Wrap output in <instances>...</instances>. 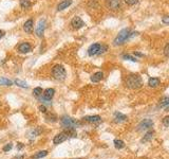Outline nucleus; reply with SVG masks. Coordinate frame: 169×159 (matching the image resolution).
I'll return each instance as SVG.
<instances>
[{"instance_id":"nucleus-14","label":"nucleus","mask_w":169,"mask_h":159,"mask_svg":"<svg viewBox=\"0 0 169 159\" xmlns=\"http://www.w3.org/2000/svg\"><path fill=\"white\" fill-rule=\"evenodd\" d=\"M104 78V73L101 71H98V72H95L94 74L91 76V81L93 83H98V82H101V80Z\"/></svg>"},{"instance_id":"nucleus-18","label":"nucleus","mask_w":169,"mask_h":159,"mask_svg":"<svg viewBox=\"0 0 169 159\" xmlns=\"http://www.w3.org/2000/svg\"><path fill=\"white\" fill-rule=\"evenodd\" d=\"M153 135H154V133H153L152 130H150V132H148V133L144 136V138L142 139V142H148V141H150V140L153 138Z\"/></svg>"},{"instance_id":"nucleus-37","label":"nucleus","mask_w":169,"mask_h":159,"mask_svg":"<svg viewBox=\"0 0 169 159\" xmlns=\"http://www.w3.org/2000/svg\"><path fill=\"white\" fill-rule=\"evenodd\" d=\"M14 159H23V155L22 156H17V157H15Z\"/></svg>"},{"instance_id":"nucleus-29","label":"nucleus","mask_w":169,"mask_h":159,"mask_svg":"<svg viewBox=\"0 0 169 159\" xmlns=\"http://www.w3.org/2000/svg\"><path fill=\"white\" fill-rule=\"evenodd\" d=\"M125 2L128 5H134V4H137L139 2V0H125Z\"/></svg>"},{"instance_id":"nucleus-4","label":"nucleus","mask_w":169,"mask_h":159,"mask_svg":"<svg viewBox=\"0 0 169 159\" xmlns=\"http://www.w3.org/2000/svg\"><path fill=\"white\" fill-rule=\"evenodd\" d=\"M80 124V122L77 120H75V119H72L70 117H62V120H60V125L62 127H65L66 130H68V128H76Z\"/></svg>"},{"instance_id":"nucleus-35","label":"nucleus","mask_w":169,"mask_h":159,"mask_svg":"<svg viewBox=\"0 0 169 159\" xmlns=\"http://www.w3.org/2000/svg\"><path fill=\"white\" fill-rule=\"evenodd\" d=\"M4 34H5V32H4L3 30H0V39H2V38H3Z\"/></svg>"},{"instance_id":"nucleus-6","label":"nucleus","mask_w":169,"mask_h":159,"mask_svg":"<svg viewBox=\"0 0 169 159\" xmlns=\"http://www.w3.org/2000/svg\"><path fill=\"white\" fill-rule=\"evenodd\" d=\"M70 26H71L72 29L79 30V29H81V28L84 26V20L81 19L80 17L75 16V17H73V18H72L71 23H70Z\"/></svg>"},{"instance_id":"nucleus-33","label":"nucleus","mask_w":169,"mask_h":159,"mask_svg":"<svg viewBox=\"0 0 169 159\" xmlns=\"http://www.w3.org/2000/svg\"><path fill=\"white\" fill-rule=\"evenodd\" d=\"M38 109L41 111V113H43V114H46V113H47V107L45 106V105H39Z\"/></svg>"},{"instance_id":"nucleus-5","label":"nucleus","mask_w":169,"mask_h":159,"mask_svg":"<svg viewBox=\"0 0 169 159\" xmlns=\"http://www.w3.org/2000/svg\"><path fill=\"white\" fill-rule=\"evenodd\" d=\"M46 29H47V20L45 19V18H41V19L38 21L37 27H36V29H35L36 36H37V37H42Z\"/></svg>"},{"instance_id":"nucleus-22","label":"nucleus","mask_w":169,"mask_h":159,"mask_svg":"<svg viewBox=\"0 0 169 159\" xmlns=\"http://www.w3.org/2000/svg\"><path fill=\"white\" fill-rule=\"evenodd\" d=\"M114 146H115L117 149H120L125 146V143H124V141H122V140L116 139V140H114Z\"/></svg>"},{"instance_id":"nucleus-19","label":"nucleus","mask_w":169,"mask_h":159,"mask_svg":"<svg viewBox=\"0 0 169 159\" xmlns=\"http://www.w3.org/2000/svg\"><path fill=\"white\" fill-rule=\"evenodd\" d=\"M0 85H2V86H12L13 82L11 81V80H9V78H0Z\"/></svg>"},{"instance_id":"nucleus-21","label":"nucleus","mask_w":169,"mask_h":159,"mask_svg":"<svg viewBox=\"0 0 169 159\" xmlns=\"http://www.w3.org/2000/svg\"><path fill=\"white\" fill-rule=\"evenodd\" d=\"M48 155V152L47 151H41V152H38L37 154L33 156V159H39V158H43V157H46Z\"/></svg>"},{"instance_id":"nucleus-7","label":"nucleus","mask_w":169,"mask_h":159,"mask_svg":"<svg viewBox=\"0 0 169 159\" xmlns=\"http://www.w3.org/2000/svg\"><path fill=\"white\" fill-rule=\"evenodd\" d=\"M106 5L109 10L117 11L122 5V2L120 0H106Z\"/></svg>"},{"instance_id":"nucleus-25","label":"nucleus","mask_w":169,"mask_h":159,"mask_svg":"<svg viewBox=\"0 0 169 159\" xmlns=\"http://www.w3.org/2000/svg\"><path fill=\"white\" fill-rule=\"evenodd\" d=\"M33 94L35 97H40L42 94V88L41 87H36L33 89Z\"/></svg>"},{"instance_id":"nucleus-10","label":"nucleus","mask_w":169,"mask_h":159,"mask_svg":"<svg viewBox=\"0 0 169 159\" xmlns=\"http://www.w3.org/2000/svg\"><path fill=\"white\" fill-rule=\"evenodd\" d=\"M23 30L28 34H32V32L34 31V20L33 19L26 20V23H23Z\"/></svg>"},{"instance_id":"nucleus-8","label":"nucleus","mask_w":169,"mask_h":159,"mask_svg":"<svg viewBox=\"0 0 169 159\" xmlns=\"http://www.w3.org/2000/svg\"><path fill=\"white\" fill-rule=\"evenodd\" d=\"M153 125V122L152 120H150V119H145L139 124V126H137V130H146L150 127H152Z\"/></svg>"},{"instance_id":"nucleus-32","label":"nucleus","mask_w":169,"mask_h":159,"mask_svg":"<svg viewBox=\"0 0 169 159\" xmlns=\"http://www.w3.org/2000/svg\"><path fill=\"white\" fill-rule=\"evenodd\" d=\"M12 147H13V145H12V143H9L7 145H5V146L3 147V151H4V152H9V151H11V149H12Z\"/></svg>"},{"instance_id":"nucleus-12","label":"nucleus","mask_w":169,"mask_h":159,"mask_svg":"<svg viewBox=\"0 0 169 159\" xmlns=\"http://www.w3.org/2000/svg\"><path fill=\"white\" fill-rule=\"evenodd\" d=\"M54 94H55V90L53 88H48L42 93V98L47 101H51L53 99V97H54Z\"/></svg>"},{"instance_id":"nucleus-9","label":"nucleus","mask_w":169,"mask_h":159,"mask_svg":"<svg viewBox=\"0 0 169 159\" xmlns=\"http://www.w3.org/2000/svg\"><path fill=\"white\" fill-rule=\"evenodd\" d=\"M18 51L20 53H22V54H26V53L32 51V46L30 45L29 42H21L18 46Z\"/></svg>"},{"instance_id":"nucleus-16","label":"nucleus","mask_w":169,"mask_h":159,"mask_svg":"<svg viewBox=\"0 0 169 159\" xmlns=\"http://www.w3.org/2000/svg\"><path fill=\"white\" fill-rule=\"evenodd\" d=\"M84 121L87 122H90V123H96V122H99L101 120V118L99 116H87V117L84 118Z\"/></svg>"},{"instance_id":"nucleus-11","label":"nucleus","mask_w":169,"mask_h":159,"mask_svg":"<svg viewBox=\"0 0 169 159\" xmlns=\"http://www.w3.org/2000/svg\"><path fill=\"white\" fill-rule=\"evenodd\" d=\"M99 49H101V44H98V42H95L93 45H91L89 47L88 49V54L90 56H94L96 54H98V51H99Z\"/></svg>"},{"instance_id":"nucleus-28","label":"nucleus","mask_w":169,"mask_h":159,"mask_svg":"<svg viewBox=\"0 0 169 159\" xmlns=\"http://www.w3.org/2000/svg\"><path fill=\"white\" fill-rule=\"evenodd\" d=\"M107 50H108V46L107 45H101V49H99V51H98V55H101V54L105 53Z\"/></svg>"},{"instance_id":"nucleus-3","label":"nucleus","mask_w":169,"mask_h":159,"mask_svg":"<svg viewBox=\"0 0 169 159\" xmlns=\"http://www.w3.org/2000/svg\"><path fill=\"white\" fill-rule=\"evenodd\" d=\"M142 85H143V80L140 75L131 74L126 78V86L130 89H137L142 87Z\"/></svg>"},{"instance_id":"nucleus-13","label":"nucleus","mask_w":169,"mask_h":159,"mask_svg":"<svg viewBox=\"0 0 169 159\" xmlns=\"http://www.w3.org/2000/svg\"><path fill=\"white\" fill-rule=\"evenodd\" d=\"M71 4H72V0H64L60 3H58V5H57V11L60 12V11L66 10V9H68Z\"/></svg>"},{"instance_id":"nucleus-30","label":"nucleus","mask_w":169,"mask_h":159,"mask_svg":"<svg viewBox=\"0 0 169 159\" xmlns=\"http://www.w3.org/2000/svg\"><path fill=\"white\" fill-rule=\"evenodd\" d=\"M163 124H164L166 127H169V116H167V117H165L163 119Z\"/></svg>"},{"instance_id":"nucleus-36","label":"nucleus","mask_w":169,"mask_h":159,"mask_svg":"<svg viewBox=\"0 0 169 159\" xmlns=\"http://www.w3.org/2000/svg\"><path fill=\"white\" fill-rule=\"evenodd\" d=\"M134 55H137V56H144V54H142V53H140V52H134Z\"/></svg>"},{"instance_id":"nucleus-23","label":"nucleus","mask_w":169,"mask_h":159,"mask_svg":"<svg viewBox=\"0 0 169 159\" xmlns=\"http://www.w3.org/2000/svg\"><path fill=\"white\" fill-rule=\"evenodd\" d=\"M15 84L17 85V86H19V87H22V88H28L29 86H28V84H26L24 81H20V80H15V82H14Z\"/></svg>"},{"instance_id":"nucleus-31","label":"nucleus","mask_w":169,"mask_h":159,"mask_svg":"<svg viewBox=\"0 0 169 159\" xmlns=\"http://www.w3.org/2000/svg\"><path fill=\"white\" fill-rule=\"evenodd\" d=\"M164 54H165L167 57H169V42L165 46V48H164Z\"/></svg>"},{"instance_id":"nucleus-2","label":"nucleus","mask_w":169,"mask_h":159,"mask_svg":"<svg viewBox=\"0 0 169 159\" xmlns=\"http://www.w3.org/2000/svg\"><path fill=\"white\" fill-rule=\"evenodd\" d=\"M51 75L53 78H55L57 81H65L67 78V71H66L65 67L60 64H56L51 69Z\"/></svg>"},{"instance_id":"nucleus-27","label":"nucleus","mask_w":169,"mask_h":159,"mask_svg":"<svg viewBox=\"0 0 169 159\" xmlns=\"http://www.w3.org/2000/svg\"><path fill=\"white\" fill-rule=\"evenodd\" d=\"M47 120L48 121H51V122H55L56 119H57V117H56L54 114H51V113H49V114L47 115Z\"/></svg>"},{"instance_id":"nucleus-26","label":"nucleus","mask_w":169,"mask_h":159,"mask_svg":"<svg viewBox=\"0 0 169 159\" xmlns=\"http://www.w3.org/2000/svg\"><path fill=\"white\" fill-rule=\"evenodd\" d=\"M123 59H126V61H131V62H137V57H134V56H132V55H129V54L123 55Z\"/></svg>"},{"instance_id":"nucleus-17","label":"nucleus","mask_w":169,"mask_h":159,"mask_svg":"<svg viewBox=\"0 0 169 159\" xmlns=\"http://www.w3.org/2000/svg\"><path fill=\"white\" fill-rule=\"evenodd\" d=\"M160 83H161V81H160L159 78H150L149 81H148V85H149V87H158L160 85Z\"/></svg>"},{"instance_id":"nucleus-1","label":"nucleus","mask_w":169,"mask_h":159,"mask_svg":"<svg viewBox=\"0 0 169 159\" xmlns=\"http://www.w3.org/2000/svg\"><path fill=\"white\" fill-rule=\"evenodd\" d=\"M134 35H137V32H131L130 29H123L122 31H120V33L117 34V36L115 37V39L113 40V45L114 46H120L125 44V42L130 39L131 37H133Z\"/></svg>"},{"instance_id":"nucleus-24","label":"nucleus","mask_w":169,"mask_h":159,"mask_svg":"<svg viewBox=\"0 0 169 159\" xmlns=\"http://www.w3.org/2000/svg\"><path fill=\"white\" fill-rule=\"evenodd\" d=\"M160 105H161V107H165V106L169 105V98L168 97L163 98L162 100L160 101Z\"/></svg>"},{"instance_id":"nucleus-34","label":"nucleus","mask_w":169,"mask_h":159,"mask_svg":"<svg viewBox=\"0 0 169 159\" xmlns=\"http://www.w3.org/2000/svg\"><path fill=\"white\" fill-rule=\"evenodd\" d=\"M162 21L165 23V25H169V16H164L162 18Z\"/></svg>"},{"instance_id":"nucleus-15","label":"nucleus","mask_w":169,"mask_h":159,"mask_svg":"<svg viewBox=\"0 0 169 159\" xmlns=\"http://www.w3.org/2000/svg\"><path fill=\"white\" fill-rule=\"evenodd\" d=\"M126 120H127V116H125V115L117 113V111L114 114V121L116 123H122V122H125Z\"/></svg>"},{"instance_id":"nucleus-20","label":"nucleus","mask_w":169,"mask_h":159,"mask_svg":"<svg viewBox=\"0 0 169 159\" xmlns=\"http://www.w3.org/2000/svg\"><path fill=\"white\" fill-rule=\"evenodd\" d=\"M20 7L24 10H28L31 7V1L30 0H20Z\"/></svg>"},{"instance_id":"nucleus-38","label":"nucleus","mask_w":169,"mask_h":159,"mask_svg":"<svg viewBox=\"0 0 169 159\" xmlns=\"http://www.w3.org/2000/svg\"><path fill=\"white\" fill-rule=\"evenodd\" d=\"M19 145H18V149H21V147H23V145H21V143H18Z\"/></svg>"}]
</instances>
